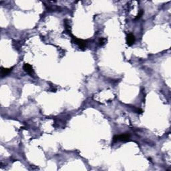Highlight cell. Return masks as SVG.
Returning a JSON list of instances; mask_svg holds the SVG:
<instances>
[{"mask_svg":"<svg viewBox=\"0 0 171 171\" xmlns=\"http://www.w3.org/2000/svg\"><path fill=\"white\" fill-rule=\"evenodd\" d=\"M130 139V135L128 134H123L116 135L113 138V142H116L118 141L127 142Z\"/></svg>","mask_w":171,"mask_h":171,"instance_id":"1","label":"cell"},{"mask_svg":"<svg viewBox=\"0 0 171 171\" xmlns=\"http://www.w3.org/2000/svg\"><path fill=\"white\" fill-rule=\"evenodd\" d=\"M72 36V38H73V39H74V42L77 44L78 46L80 48L84 49L86 47V42L84 41V40H83V39H78V38H77L76 37L74 36Z\"/></svg>","mask_w":171,"mask_h":171,"instance_id":"2","label":"cell"},{"mask_svg":"<svg viewBox=\"0 0 171 171\" xmlns=\"http://www.w3.org/2000/svg\"><path fill=\"white\" fill-rule=\"evenodd\" d=\"M23 68H24V71L25 72H27L28 74H30V76H33L34 74V71H33V67L31 66L29 64H25L23 66Z\"/></svg>","mask_w":171,"mask_h":171,"instance_id":"3","label":"cell"},{"mask_svg":"<svg viewBox=\"0 0 171 171\" xmlns=\"http://www.w3.org/2000/svg\"><path fill=\"white\" fill-rule=\"evenodd\" d=\"M135 42V36L132 33H129L126 36V43L129 46H132Z\"/></svg>","mask_w":171,"mask_h":171,"instance_id":"4","label":"cell"},{"mask_svg":"<svg viewBox=\"0 0 171 171\" xmlns=\"http://www.w3.org/2000/svg\"><path fill=\"white\" fill-rule=\"evenodd\" d=\"M13 67H10V68H4V67H1V74H2V77H4L5 76H8L12 71Z\"/></svg>","mask_w":171,"mask_h":171,"instance_id":"5","label":"cell"},{"mask_svg":"<svg viewBox=\"0 0 171 171\" xmlns=\"http://www.w3.org/2000/svg\"><path fill=\"white\" fill-rule=\"evenodd\" d=\"M106 41H107V39H106V38H101L100 39H99V44H100V46H103V45H104V44H106Z\"/></svg>","mask_w":171,"mask_h":171,"instance_id":"6","label":"cell"},{"mask_svg":"<svg viewBox=\"0 0 171 171\" xmlns=\"http://www.w3.org/2000/svg\"><path fill=\"white\" fill-rule=\"evenodd\" d=\"M143 13H144V11H143V10H140V11H139V12H138V15H137L136 17V19H136H136H140V17H141L142 16Z\"/></svg>","mask_w":171,"mask_h":171,"instance_id":"7","label":"cell"},{"mask_svg":"<svg viewBox=\"0 0 171 171\" xmlns=\"http://www.w3.org/2000/svg\"><path fill=\"white\" fill-rule=\"evenodd\" d=\"M136 112H138V114H142V110L141 109H138Z\"/></svg>","mask_w":171,"mask_h":171,"instance_id":"8","label":"cell"}]
</instances>
